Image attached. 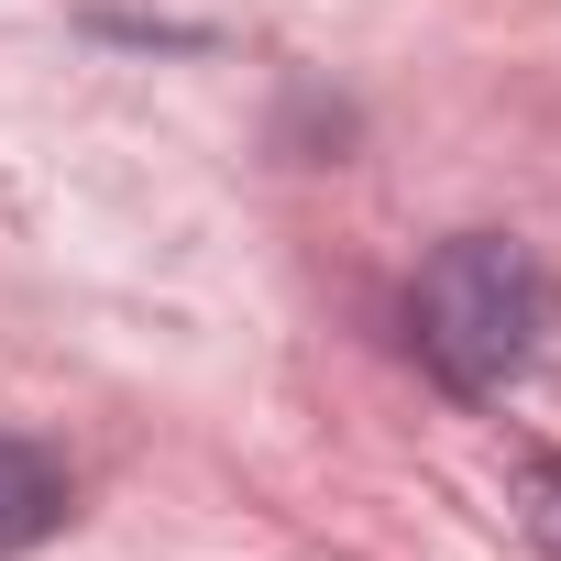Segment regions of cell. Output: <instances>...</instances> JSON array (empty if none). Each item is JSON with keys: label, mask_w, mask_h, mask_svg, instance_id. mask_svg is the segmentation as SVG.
Here are the masks:
<instances>
[{"label": "cell", "mask_w": 561, "mask_h": 561, "mask_svg": "<svg viewBox=\"0 0 561 561\" xmlns=\"http://www.w3.org/2000/svg\"><path fill=\"white\" fill-rule=\"evenodd\" d=\"M67 528V462L45 440H12L0 430V561H23Z\"/></svg>", "instance_id": "obj_2"}, {"label": "cell", "mask_w": 561, "mask_h": 561, "mask_svg": "<svg viewBox=\"0 0 561 561\" xmlns=\"http://www.w3.org/2000/svg\"><path fill=\"white\" fill-rule=\"evenodd\" d=\"M506 506H517V528L561 561V451H506Z\"/></svg>", "instance_id": "obj_3"}, {"label": "cell", "mask_w": 561, "mask_h": 561, "mask_svg": "<svg viewBox=\"0 0 561 561\" xmlns=\"http://www.w3.org/2000/svg\"><path fill=\"white\" fill-rule=\"evenodd\" d=\"M408 320H419V353L440 364V386L495 397V386L528 375L539 320H550V287H539L528 242H506V231H462V242H440V253L419 264Z\"/></svg>", "instance_id": "obj_1"}]
</instances>
